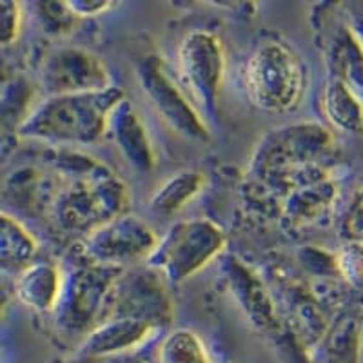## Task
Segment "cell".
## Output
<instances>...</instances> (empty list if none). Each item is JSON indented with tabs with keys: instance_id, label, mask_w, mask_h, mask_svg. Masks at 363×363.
<instances>
[{
	"instance_id": "1",
	"label": "cell",
	"mask_w": 363,
	"mask_h": 363,
	"mask_svg": "<svg viewBox=\"0 0 363 363\" xmlns=\"http://www.w3.org/2000/svg\"><path fill=\"white\" fill-rule=\"evenodd\" d=\"M124 100V91L118 86L99 93L44 96L18 128L17 135L48 147L77 149L91 145L108 133L113 111Z\"/></svg>"
},
{
	"instance_id": "2",
	"label": "cell",
	"mask_w": 363,
	"mask_h": 363,
	"mask_svg": "<svg viewBox=\"0 0 363 363\" xmlns=\"http://www.w3.org/2000/svg\"><path fill=\"white\" fill-rule=\"evenodd\" d=\"M244 86L252 106L271 115H287L306 99L307 67L289 44L265 40L249 55Z\"/></svg>"
},
{
	"instance_id": "3",
	"label": "cell",
	"mask_w": 363,
	"mask_h": 363,
	"mask_svg": "<svg viewBox=\"0 0 363 363\" xmlns=\"http://www.w3.org/2000/svg\"><path fill=\"white\" fill-rule=\"evenodd\" d=\"M225 245V231L213 220H182L162 236L145 265L155 269L165 281L180 284L215 262Z\"/></svg>"
},
{
	"instance_id": "4",
	"label": "cell",
	"mask_w": 363,
	"mask_h": 363,
	"mask_svg": "<svg viewBox=\"0 0 363 363\" xmlns=\"http://www.w3.org/2000/svg\"><path fill=\"white\" fill-rule=\"evenodd\" d=\"M128 202V187L109 171L60 186L51 216L62 231L79 233L84 238L109 220L124 215Z\"/></svg>"
},
{
	"instance_id": "5",
	"label": "cell",
	"mask_w": 363,
	"mask_h": 363,
	"mask_svg": "<svg viewBox=\"0 0 363 363\" xmlns=\"http://www.w3.org/2000/svg\"><path fill=\"white\" fill-rule=\"evenodd\" d=\"M124 269L79 262L64 272V287L53 313L57 329L80 342L95 330L106 316V306L113 285Z\"/></svg>"
},
{
	"instance_id": "6",
	"label": "cell",
	"mask_w": 363,
	"mask_h": 363,
	"mask_svg": "<svg viewBox=\"0 0 363 363\" xmlns=\"http://www.w3.org/2000/svg\"><path fill=\"white\" fill-rule=\"evenodd\" d=\"M177 77L200 109L213 116L225 79V51L222 40L207 29H194L182 38L177 50Z\"/></svg>"
},
{
	"instance_id": "7",
	"label": "cell",
	"mask_w": 363,
	"mask_h": 363,
	"mask_svg": "<svg viewBox=\"0 0 363 363\" xmlns=\"http://www.w3.org/2000/svg\"><path fill=\"white\" fill-rule=\"evenodd\" d=\"M158 242L160 238L149 223L124 213L80 238L77 256L87 264L129 269V265L147 262Z\"/></svg>"
},
{
	"instance_id": "8",
	"label": "cell",
	"mask_w": 363,
	"mask_h": 363,
	"mask_svg": "<svg viewBox=\"0 0 363 363\" xmlns=\"http://www.w3.org/2000/svg\"><path fill=\"white\" fill-rule=\"evenodd\" d=\"M136 77L149 102L171 128L193 140H209L206 118L160 57H145L136 67Z\"/></svg>"
},
{
	"instance_id": "9",
	"label": "cell",
	"mask_w": 363,
	"mask_h": 363,
	"mask_svg": "<svg viewBox=\"0 0 363 363\" xmlns=\"http://www.w3.org/2000/svg\"><path fill=\"white\" fill-rule=\"evenodd\" d=\"M333 135L318 122H296L274 129L256 145L251 171L260 174L272 171L320 164V158L333 147Z\"/></svg>"
},
{
	"instance_id": "10",
	"label": "cell",
	"mask_w": 363,
	"mask_h": 363,
	"mask_svg": "<svg viewBox=\"0 0 363 363\" xmlns=\"http://www.w3.org/2000/svg\"><path fill=\"white\" fill-rule=\"evenodd\" d=\"M115 86L99 55L79 45H60L42 60L38 87L44 96L99 93Z\"/></svg>"
},
{
	"instance_id": "11",
	"label": "cell",
	"mask_w": 363,
	"mask_h": 363,
	"mask_svg": "<svg viewBox=\"0 0 363 363\" xmlns=\"http://www.w3.org/2000/svg\"><path fill=\"white\" fill-rule=\"evenodd\" d=\"M173 303L165 291V280L149 265L124 269L113 285L104 322L133 318L164 327L171 322ZM102 322V323H104Z\"/></svg>"
},
{
	"instance_id": "12",
	"label": "cell",
	"mask_w": 363,
	"mask_h": 363,
	"mask_svg": "<svg viewBox=\"0 0 363 363\" xmlns=\"http://www.w3.org/2000/svg\"><path fill=\"white\" fill-rule=\"evenodd\" d=\"M162 325L133 318H115L100 323L79 343V358L129 356L160 335Z\"/></svg>"
},
{
	"instance_id": "13",
	"label": "cell",
	"mask_w": 363,
	"mask_h": 363,
	"mask_svg": "<svg viewBox=\"0 0 363 363\" xmlns=\"http://www.w3.org/2000/svg\"><path fill=\"white\" fill-rule=\"evenodd\" d=\"M108 133L115 140L122 157L136 171L149 173L157 165V151L147 133V125L140 113L133 108L128 100L120 104L109 120Z\"/></svg>"
},
{
	"instance_id": "14",
	"label": "cell",
	"mask_w": 363,
	"mask_h": 363,
	"mask_svg": "<svg viewBox=\"0 0 363 363\" xmlns=\"http://www.w3.org/2000/svg\"><path fill=\"white\" fill-rule=\"evenodd\" d=\"M64 287V271L51 262H37L17 274L15 294L31 311L53 314Z\"/></svg>"
},
{
	"instance_id": "15",
	"label": "cell",
	"mask_w": 363,
	"mask_h": 363,
	"mask_svg": "<svg viewBox=\"0 0 363 363\" xmlns=\"http://www.w3.org/2000/svg\"><path fill=\"white\" fill-rule=\"evenodd\" d=\"M227 278H229L233 294L238 300L240 307L251 318L252 323L262 329H267L277 323L274 301L255 272H251L236 260H231V264L227 265Z\"/></svg>"
},
{
	"instance_id": "16",
	"label": "cell",
	"mask_w": 363,
	"mask_h": 363,
	"mask_svg": "<svg viewBox=\"0 0 363 363\" xmlns=\"http://www.w3.org/2000/svg\"><path fill=\"white\" fill-rule=\"evenodd\" d=\"M327 64L333 71L330 77L351 87L363 102V50L351 31L340 29L330 37V44H327Z\"/></svg>"
},
{
	"instance_id": "17",
	"label": "cell",
	"mask_w": 363,
	"mask_h": 363,
	"mask_svg": "<svg viewBox=\"0 0 363 363\" xmlns=\"http://www.w3.org/2000/svg\"><path fill=\"white\" fill-rule=\"evenodd\" d=\"M38 242L15 215L2 211L0 215V264L4 271L18 274L35 262Z\"/></svg>"
},
{
	"instance_id": "18",
	"label": "cell",
	"mask_w": 363,
	"mask_h": 363,
	"mask_svg": "<svg viewBox=\"0 0 363 363\" xmlns=\"http://www.w3.org/2000/svg\"><path fill=\"white\" fill-rule=\"evenodd\" d=\"M335 189L329 178L313 186L293 191L284 199L281 216L291 227H303L322 218L327 207L333 202Z\"/></svg>"
},
{
	"instance_id": "19",
	"label": "cell",
	"mask_w": 363,
	"mask_h": 363,
	"mask_svg": "<svg viewBox=\"0 0 363 363\" xmlns=\"http://www.w3.org/2000/svg\"><path fill=\"white\" fill-rule=\"evenodd\" d=\"M203 174L200 171L187 169L173 174L162 184L149 200V207L155 215L169 216L178 215L187 203L193 202L203 189Z\"/></svg>"
},
{
	"instance_id": "20",
	"label": "cell",
	"mask_w": 363,
	"mask_h": 363,
	"mask_svg": "<svg viewBox=\"0 0 363 363\" xmlns=\"http://www.w3.org/2000/svg\"><path fill=\"white\" fill-rule=\"evenodd\" d=\"M322 109L336 129L356 133L363 128V102L351 87L335 77L323 87Z\"/></svg>"
},
{
	"instance_id": "21",
	"label": "cell",
	"mask_w": 363,
	"mask_h": 363,
	"mask_svg": "<svg viewBox=\"0 0 363 363\" xmlns=\"http://www.w3.org/2000/svg\"><path fill=\"white\" fill-rule=\"evenodd\" d=\"M158 363H213L206 343L194 330L178 329L162 340Z\"/></svg>"
},
{
	"instance_id": "22",
	"label": "cell",
	"mask_w": 363,
	"mask_h": 363,
	"mask_svg": "<svg viewBox=\"0 0 363 363\" xmlns=\"http://www.w3.org/2000/svg\"><path fill=\"white\" fill-rule=\"evenodd\" d=\"M33 9L40 28L48 35H53V37L69 35L74 26H77V22L80 21L71 11L67 2H37V4H33Z\"/></svg>"
},
{
	"instance_id": "23",
	"label": "cell",
	"mask_w": 363,
	"mask_h": 363,
	"mask_svg": "<svg viewBox=\"0 0 363 363\" xmlns=\"http://www.w3.org/2000/svg\"><path fill=\"white\" fill-rule=\"evenodd\" d=\"M336 269L347 284L363 289V240H352L336 255Z\"/></svg>"
},
{
	"instance_id": "24",
	"label": "cell",
	"mask_w": 363,
	"mask_h": 363,
	"mask_svg": "<svg viewBox=\"0 0 363 363\" xmlns=\"http://www.w3.org/2000/svg\"><path fill=\"white\" fill-rule=\"evenodd\" d=\"M22 6L17 2H0V42L11 45L21 35Z\"/></svg>"
},
{
	"instance_id": "25",
	"label": "cell",
	"mask_w": 363,
	"mask_h": 363,
	"mask_svg": "<svg viewBox=\"0 0 363 363\" xmlns=\"http://www.w3.org/2000/svg\"><path fill=\"white\" fill-rule=\"evenodd\" d=\"M67 6L79 18H93L106 15V13L115 9L118 4L109 2V0H69Z\"/></svg>"
}]
</instances>
